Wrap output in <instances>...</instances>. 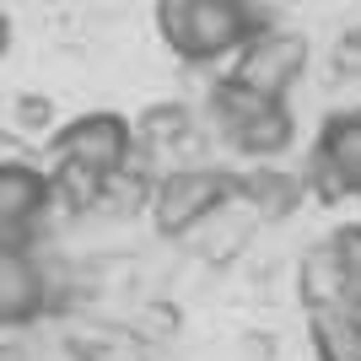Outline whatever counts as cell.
<instances>
[{"label":"cell","mask_w":361,"mask_h":361,"mask_svg":"<svg viewBox=\"0 0 361 361\" xmlns=\"http://www.w3.org/2000/svg\"><path fill=\"white\" fill-rule=\"evenodd\" d=\"M60 307V275L38 259V243H0V324L22 329Z\"/></svg>","instance_id":"52a82bcc"},{"label":"cell","mask_w":361,"mask_h":361,"mask_svg":"<svg viewBox=\"0 0 361 361\" xmlns=\"http://www.w3.org/2000/svg\"><path fill=\"white\" fill-rule=\"evenodd\" d=\"M54 97L49 92H16L11 97V124L22 130V135H49L54 130Z\"/></svg>","instance_id":"4fadbf2b"},{"label":"cell","mask_w":361,"mask_h":361,"mask_svg":"<svg viewBox=\"0 0 361 361\" xmlns=\"http://www.w3.org/2000/svg\"><path fill=\"white\" fill-rule=\"evenodd\" d=\"M313 356L318 361H361V313L318 307L313 313Z\"/></svg>","instance_id":"30bf717a"},{"label":"cell","mask_w":361,"mask_h":361,"mask_svg":"<svg viewBox=\"0 0 361 361\" xmlns=\"http://www.w3.org/2000/svg\"><path fill=\"white\" fill-rule=\"evenodd\" d=\"M232 205H238L232 167H211V162L167 167L162 178H151V195H146L151 226L162 238H189L195 226H205L211 216L232 211Z\"/></svg>","instance_id":"3957f363"},{"label":"cell","mask_w":361,"mask_h":361,"mask_svg":"<svg viewBox=\"0 0 361 361\" xmlns=\"http://www.w3.org/2000/svg\"><path fill=\"white\" fill-rule=\"evenodd\" d=\"M49 157L81 167L92 178H114L135 162V130L114 108H92V114H75L49 130Z\"/></svg>","instance_id":"277c9868"},{"label":"cell","mask_w":361,"mask_h":361,"mask_svg":"<svg viewBox=\"0 0 361 361\" xmlns=\"http://www.w3.org/2000/svg\"><path fill=\"white\" fill-rule=\"evenodd\" d=\"M205 114H211L221 146H232L248 162H281L297 146V114H291V103L243 87L238 75H221L205 92Z\"/></svg>","instance_id":"7a4b0ae2"},{"label":"cell","mask_w":361,"mask_h":361,"mask_svg":"<svg viewBox=\"0 0 361 361\" xmlns=\"http://www.w3.org/2000/svg\"><path fill=\"white\" fill-rule=\"evenodd\" d=\"M307 71H313V44H307V32L297 27H281V22H270V27H259L248 44L232 54V71L243 87L264 92V97H286L307 81Z\"/></svg>","instance_id":"5b68a950"},{"label":"cell","mask_w":361,"mask_h":361,"mask_svg":"<svg viewBox=\"0 0 361 361\" xmlns=\"http://www.w3.org/2000/svg\"><path fill=\"white\" fill-rule=\"evenodd\" d=\"M334 71L350 75V81H361V27H350L340 44H334Z\"/></svg>","instance_id":"5bb4252c"},{"label":"cell","mask_w":361,"mask_h":361,"mask_svg":"<svg viewBox=\"0 0 361 361\" xmlns=\"http://www.w3.org/2000/svg\"><path fill=\"white\" fill-rule=\"evenodd\" d=\"M297 291L307 302V313L318 307H340V281H334V254H329V238H318L297 264Z\"/></svg>","instance_id":"8fae6325"},{"label":"cell","mask_w":361,"mask_h":361,"mask_svg":"<svg viewBox=\"0 0 361 361\" xmlns=\"http://www.w3.org/2000/svg\"><path fill=\"white\" fill-rule=\"evenodd\" d=\"M232 189H238V205L259 211V221H286L302 200H307L302 173H291V167H281V162H248L243 173H232Z\"/></svg>","instance_id":"ba28073f"},{"label":"cell","mask_w":361,"mask_h":361,"mask_svg":"<svg viewBox=\"0 0 361 361\" xmlns=\"http://www.w3.org/2000/svg\"><path fill=\"white\" fill-rule=\"evenodd\" d=\"M302 183L324 200H361V108H334L318 124Z\"/></svg>","instance_id":"8992f818"},{"label":"cell","mask_w":361,"mask_h":361,"mask_svg":"<svg viewBox=\"0 0 361 361\" xmlns=\"http://www.w3.org/2000/svg\"><path fill=\"white\" fill-rule=\"evenodd\" d=\"M329 254H334V281H340V307L361 313V221L334 226Z\"/></svg>","instance_id":"7c38bea8"},{"label":"cell","mask_w":361,"mask_h":361,"mask_svg":"<svg viewBox=\"0 0 361 361\" xmlns=\"http://www.w3.org/2000/svg\"><path fill=\"white\" fill-rule=\"evenodd\" d=\"M11 49H16V22H11L6 11H0V60H6Z\"/></svg>","instance_id":"9a60e30c"},{"label":"cell","mask_w":361,"mask_h":361,"mask_svg":"<svg viewBox=\"0 0 361 361\" xmlns=\"http://www.w3.org/2000/svg\"><path fill=\"white\" fill-rule=\"evenodd\" d=\"M130 130H135V151H183L189 146V135H195V108L189 103H146L130 119Z\"/></svg>","instance_id":"9c48e42d"},{"label":"cell","mask_w":361,"mask_h":361,"mask_svg":"<svg viewBox=\"0 0 361 361\" xmlns=\"http://www.w3.org/2000/svg\"><path fill=\"white\" fill-rule=\"evenodd\" d=\"M157 38L173 60L183 65H221L232 60L259 27H270L275 16L259 0H157L151 6Z\"/></svg>","instance_id":"6da1fadb"}]
</instances>
